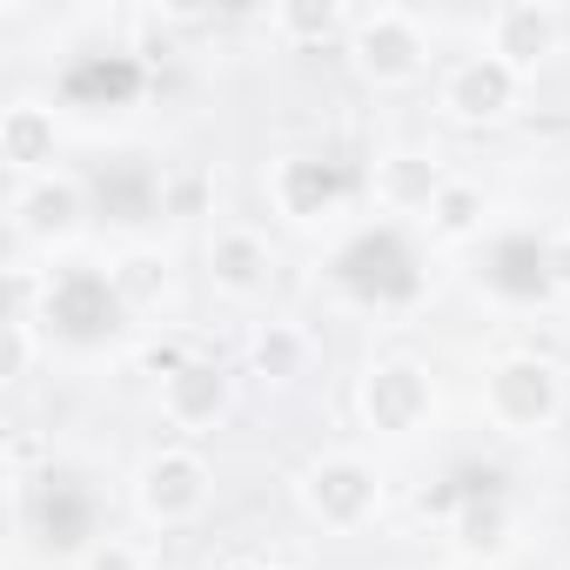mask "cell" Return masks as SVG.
<instances>
[{"label":"cell","mask_w":570,"mask_h":570,"mask_svg":"<svg viewBox=\"0 0 570 570\" xmlns=\"http://www.w3.org/2000/svg\"><path fill=\"white\" fill-rule=\"evenodd\" d=\"M81 570H148V557L135 543H121V537H101V543L81 550Z\"/></svg>","instance_id":"obj_25"},{"label":"cell","mask_w":570,"mask_h":570,"mask_svg":"<svg viewBox=\"0 0 570 570\" xmlns=\"http://www.w3.org/2000/svg\"><path fill=\"white\" fill-rule=\"evenodd\" d=\"M503 530H510V510H503L497 497L463 510V550H497V543H503Z\"/></svg>","instance_id":"obj_23"},{"label":"cell","mask_w":570,"mask_h":570,"mask_svg":"<svg viewBox=\"0 0 570 570\" xmlns=\"http://www.w3.org/2000/svg\"><path fill=\"white\" fill-rule=\"evenodd\" d=\"M483 289L503 296V303H537L550 296V235H503L490 248V268H483Z\"/></svg>","instance_id":"obj_14"},{"label":"cell","mask_w":570,"mask_h":570,"mask_svg":"<svg viewBox=\"0 0 570 570\" xmlns=\"http://www.w3.org/2000/svg\"><path fill=\"white\" fill-rule=\"evenodd\" d=\"M483 416L503 430V436H537L563 416V370L537 350H517V356H497L483 370Z\"/></svg>","instance_id":"obj_1"},{"label":"cell","mask_w":570,"mask_h":570,"mask_svg":"<svg viewBox=\"0 0 570 570\" xmlns=\"http://www.w3.org/2000/svg\"><path fill=\"white\" fill-rule=\"evenodd\" d=\"M35 356H41V343H35V316H14V323H8V363H0V376H8V383H28Z\"/></svg>","instance_id":"obj_24"},{"label":"cell","mask_w":570,"mask_h":570,"mask_svg":"<svg viewBox=\"0 0 570 570\" xmlns=\"http://www.w3.org/2000/svg\"><path fill=\"white\" fill-rule=\"evenodd\" d=\"M108 282H115V296L128 303V316H141V309H155V303L168 296V282H175V262H168L161 248L135 242V248H121V255L108 262Z\"/></svg>","instance_id":"obj_17"},{"label":"cell","mask_w":570,"mask_h":570,"mask_svg":"<svg viewBox=\"0 0 570 570\" xmlns=\"http://www.w3.org/2000/svg\"><path fill=\"white\" fill-rule=\"evenodd\" d=\"M309 356H316V343H309L303 323H262L255 343H248V370L262 383H296V376H309Z\"/></svg>","instance_id":"obj_18"},{"label":"cell","mask_w":570,"mask_h":570,"mask_svg":"<svg viewBox=\"0 0 570 570\" xmlns=\"http://www.w3.org/2000/svg\"><path fill=\"white\" fill-rule=\"evenodd\" d=\"M41 316L68 343H101V336H115L128 323V303L115 296L108 268H55L48 275V296H41Z\"/></svg>","instance_id":"obj_6"},{"label":"cell","mask_w":570,"mask_h":570,"mask_svg":"<svg viewBox=\"0 0 570 570\" xmlns=\"http://www.w3.org/2000/svg\"><path fill=\"white\" fill-rule=\"evenodd\" d=\"M356 403H363V423L376 436H416L430 423V410H436V383H430V370L416 356H383V363L363 370Z\"/></svg>","instance_id":"obj_5"},{"label":"cell","mask_w":570,"mask_h":570,"mask_svg":"<svg viewBox=\"0 0 570 570\" xmlns=\"http://www.w3.org/2000/svg\"><path fill=\"white\" fill-rule=\"evenodd\" d=\"M550 282H557V289H570V228L550 235Z\"/></svg>","instance_id":"obj_26"},{"label":"cell","mask_w":570,"mask_h":570,"mask_svg":"<svg viewBox=\"0 0 570 570\" xmlns=\"http://www.w3.org/2000/svg\"><path fill=\"white\" fill-rule=\"evenodd\" d=\"M55 141H61V128H55V108H41V101H14L8 115H0V161H8L21 181L48 175Z\"/></svg>","instance_id":"obj_16"},{"label":"cell","mask_w":570,"mask_h":570,"mask_svg":"<svg viewBox=\"0 0 570 570\" xmlns=\"http://www.w3.org/2000/svg\"><path fill=\"white\" fill-rule=\"evenodd\" d=\"M215 570H228V563H215Z\"/></svg>","instance_id":"obj_29"},{"label":"cell","mask_w":570,"mask_h":570,"mask_svg":"<svg viewBox=\"0 0 570 570\" xmlns=\"http://www.w3.org/2000/svg\"><path fill=\"white\" fill-rule=\"evenodd\" d=\"M557 41H563V14L543 8V0H510V8H490V21H483V48L497 61H510L523 81L557 55Z\"/></svg>","instance_id":"obj_11"},{"label":"cell","mask_w":570,"mask_h":570,"mask_svg":"<svg viewBox=\"0 0 570 570\" xmlns=\"http://www.w3.org/2000/svg\"><path fill=\"white\" fill-rule=\"evenodd\" d=\"M483 215H490L483 188H476V181H463V175H450L423 222H430V235H436V242H470V235H483Z\"/></svg>","instance_id":"obj_19"},{"label":"cell","mask_w":570,"mask_h":570,"mask_svg":"<svg viewBox=\"0 0 570 570\" xmlns=\"http://www.w3.org/2000/svg\"><path fill=\"white\" fill-rule=\"evenodd\" d=\"M208 497H215V470H208V456L188 450V443H168V450H155V456L135 470V503H141V517L161 523V530L195 523V517L208 510Z\"/></svg>","instance_id":"obj_4"},{"label":"cell","mask_w":570,"mask_h":570,"mask_svg":"<svg viewBox=\"0 0 570 570\" xmlns=\"http://www.w3.org/2000/svg\"><path fill=\"white\" fill-rule=\"evenodd\" d=\"M350 21H356V14H343V8H282V14H275V28L289 35V41H330V35H350Z\"/></svg>","instance_id":"obj_20"},{"label":"cell","mask_w":570,"mask_h":570,"mask_svg":"<svg viewBox=\"0 0 570 570\" xmlns=\"http://www.w3.org/2000/svg\"><path fill=\"white\" fill-rule=\"evenodd\" d=\"M188 363H195V356H188V343H181V336H148V343L135 350V370H141V376H155V390H161L175 370H188Z\"/></svg>","instance_id":"obj_22"},{"label":"cell","mask_w":570,"mask_h":570,"mask_svg":"<svg viewBox=\"0 0 570 570\" xmlns=\"http://www.w3.org/2000/svg\"><path fill=\"white\" fill-rule=\"evenodd\" d=\"M296 497H303V510L323 523V530H363L376 510H383V470L370 463V456H356V450H330V456H316L309 470H303V483H296Z\"/></svg>","instance_id":"obj_3"},{"label":"cell","mask_w":570,"mask_h":570,"mask_svg":"<svg viewBox=\"0 0 570 570\" xmlns=\"http://www.w3.org/2000/svg\"><path fill=\"white\" fill-rule=\"evenodd\" d=\"M436 101H443V115H450V121L490 128V121H510V115L523 108V75H517L510 61H497L490 48H476V55L450 61V75H443Z\"/></svg>","instance_id":"obj_7"},{"label":"cell","mask_w":570,"mask_h":570,"mask_svg":"<svg viewBox=\"0 0 570 570\" xmlns=\"http://www.w3.org/2000/svg\"><path fill=\"white\" fill-rule=\"evenodd\" d=\"M88 222V195L75 175H35L14 188V235L28 242H68Z\"/></svg>","instance_id":"obj_13"},{"label":"cell","mask_w":570,"mask_h":570,"mask_svg":"<svg viewBox=\"0 0 570 570\" xmlns=\"http://www.w3.org/2000/svg\"><path fill=\"white\" fill-rule=\"evenodd\" d=\"M228 403H235V376L208 356H195L188 370H175L161 383V416H168V430H188V436L215 430L228 416Z\"/></svg>","instance_id":"obj_12"},{"label":"cell","mask_w":570,"mask_h":570,"mask_svg":"<svg viewBox=\"0 0 570 570\" xmlns=\"http://www.w3.org/2000/svg\"><path fill=\"white\" fill-rule=\"evenodd\" d=\"M202 262H208V282H215L228 303H262L268 282H275V248H268V235L248 228V222H222V228L208 235Z\"/></svg>","instance_id":"obj_10"},{"label":"cell","mask_w":570,"mask_h":570,"mask_svg":"<svg viewBox=\"0 0 570 570\" xmlns=\"http://www.w3.org/2000/svg\"><path fill=\"white\" fill-rule=\"evenodd\" d=\"M8 456H14V470H28V463L41 456V436H35V430H14V450H8Z\"/></svg>","instance_id":"obj_27"},{"label":"cell","mask_w":570,"mask_h":570,"mask_svg":"<svg viewBox=\"0 0 570 570\" xmlns=\"http://www.w3.org/2000/svg\"><path fill=\"white\" fill-rule=\"evenodd\" d=\"M336 282H343L350 296L390 309V303H410V296H416V262H410V248L396 242V228H370V235H356V242L336 255Z\"/></svg>","instance_id":"obj_9"},{"label":"cell","mask_w":570,"mask_h":570,"mask_svg":"<svg viewBox=\"0 0 570 570\" xmlns=\"http://www.w3.org/2000/svg\"><path fill=\"white\" fill-rule=\"evenodd\" d=\"M350 61L370 88H410L430 68V28L410 8H370L350 21Z\"/></svg>","instance_id":"obj_2"},{"label":"cell","mask_w":570,"mask_h":570,"mask_svg":"<svg viewBox=\"0 0 570 570\" xmlns=\"http://www.w3.org/2000/svg\"><path fill=\"white\" fill-rule=\"evenodd\" d=\"M350 195H356V175L336 155H282L268 168V202L289 222H330L350 208Z\"/></svg>","instance_id":"obj_8"},{"label":"cell","mask_w":570,"mask_h":570,"mask_svg":"<svg viewBox=\"0 0 570 570\" xmlns=\"http://www.w3.org/2000/svg\"><path fill=\"white\" fill-rule=\"evenodd\" d=\"M228 570H282V563H228Z\"/></svg>","instance_id":"obj_28"},{"label":"cell","mask_w":570,"mask_h":570,"mask_svg":"<svg viewBox=\"0 0 570 570\" xmlns=\"http://www.w3.org/2000/svg\"><path fill=\"white\" fill-rule=\"evenodd\" d=\"M202 208H208V175L202 168L161 175V215H202Z\"/></svg>","instance_id":"obj_21"},{"label":"cell","mask_w":570,"mask_h":570,"mask_svg":"<svg viewBox=\"0 0 570 570\" xmlns=\"http://www.w3.org/2000/svg\"><path fill=\"white\" fill-rule=\"evenodd\" d=\"M443 161L436 155H423V148H396V155H383L376 161V175H370V188H376V202L390 208V215H430V202L443 195Z\"/></svg>","instance_id":"obj_15"}]
</instances>
